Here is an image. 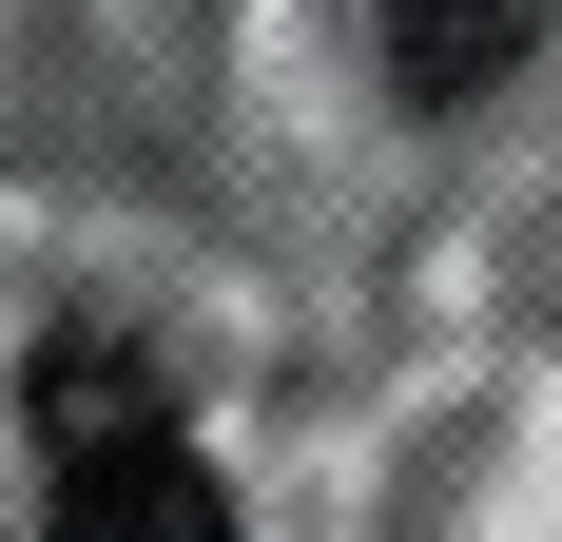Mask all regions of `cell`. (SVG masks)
<instances>
[{"label": "cell", "instance_id": "6da1fadb", "mask_svg": "<svg viewBox=\"0 0 562 542\" xmlns=\"http://www.w3.org/2000/svg\"><path fill=\"white\" fill-rule=\"evenodd\" d=\"M40 542H233V485L175 427H136V445H78V465H58V523Z\"/></svg>", "mask_w": 562, "mask_h": 542}, {"label": "cell", "instance_id": "7a4b0ae2", "mask_svg": "<svg viewBox=\"0 0 562 542\" xmlns=\"http://www.w3.org/2000/svg\"><path fill=\"white\" fill-rule=\"evenodd\" d=\"M20 407H40V445H58V465H78V445H136V427H175V407H156V369H136L116 329H58L40 369H20Z\"/></svg>", "mask_w": 562, "mask_h": 542}, {"label": "cell", "instance_id": "3957f363", "mask_svg": "<svg viewBox=\"0 0 562 542\" xmlns=\"http://www.w3.org/2000/svg\"><path fill=\"white\" fill-rule=\"evenodd\" d=\"M543 20H562V0H389V78H407V98H485Z\"/></svg>", "mask_w": 562, "mask_h": 542}]
</instances>
